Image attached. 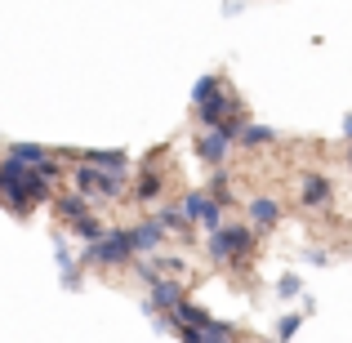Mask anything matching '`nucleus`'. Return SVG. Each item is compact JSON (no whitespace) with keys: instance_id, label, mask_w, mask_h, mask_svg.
<instances>
[{"instance_id":"423d86ee","label":"nucleus","mask_w":352,"mask_h":343,"mask_svg":"<svg viewBox=\"0 0 352 343\" xmlns=\"http://www.w3.org/2000/svg\"><path fill=\"white\" fill-rule=\"evenodd\" d=\"M129 241H134V254H152V250L165 241V223L161 219H147V223L129 228Z\"/></svg>"},{"instance_id":"9d476101","label":"nucleus","mask_w":352,"mask_h":343,"mask_svg":"<svg viewBox=\"0 0 352 343\" xmlns=\"http://www.w3.org/2000/svg\"><path fill=\"white\" fill-rule=\"evenodd\" d=\"M54 210H58L63 219H80V214H89V197L85 192H67V197H54Z\"/></svg>"},{"instance_id":"6e6552de","label":"nucleus","mask_w":352,"mask_h":343,"mask_svg":"<svg viewBox=\"0 0 352 343\" xmlns=\"http://www.w3.org/2000/svg\"><path fill=\"white\" fill-rule=\"evenodd\" d=\"M76 161H89V165H103V170H129V156L120 152V147H89V152H80Z\"/></svg>"},{"instance_id":"f03ea898","label":"nucleus","mask_w":352,"mask_h":343,"mask_svg":"<svg viewBox=\"0 0 352 343\" xmlns=\"http://www.w3.org/2000/svg\"><path fill=\"white\" fill-rule=\"evenodd\" d=\"M125 174H129V170H103V165L80 161L76 170H72V183H76V192H85V197L116 201L120 192H125Z\"/></svg>"},{"instance_id":"39448f33","label":"nucleus","mask_w":352,"mask_h":343,"mask_svg":"<svg viewBox=\"0 0 352 343\" xmlns=\"http://www.w3.org/2000/svg\"><path fill=\"white\" fill-rule=\"evenodd\" d=\"M228 147H232V138H228V134H223L219 125H214V129H206V134L197 138V156H201L206 165H223Z\"/></svg>"},{"instance_id":"4468645a","label":"nucleus","mask_w":352,"mask_h":343,"mask_svg":"<svg viewBox=\"0 0 352 343\" xmlns=\"http://www.w3.org/2000/svg\"><path fill=\"white\" fill-rule=\"evenodd\" d=\"M72 232H76V236L80 241H98V236H103V223H98V219L94 214H80V219H72Z\"/></svg>"},{"instance_id":"7ed1b4c3","label":"nucleus","mask_w":352,"mask_h":343,"mask_svg":"<svg viewBox=\"0 0 352 343\" xmlns=\"http://www.w3.org/2000/svg\"><path fill=\"white\" fill-rule=\"evenodd\" d=\"M129 258H134V241H129V228H120V232H103L98 241H85V263L116 267V263H129Z\"/></svg>"},{"instance_id":"a211bd4d","label":"nucleus","mask_w":352,"mask_h":343,"mask_svg":"<svg viewBox=\"0 0 352 343\" xmlns=\"http://www.w3.org/2000/svg\"><path fill=\"white\" fill-rule=\"evenodd\" d=\"M156 219H161L165 228H174V232H188V228H192V219L183 214V210H174V206H165V210H161V214H156Z\"/></svg>"},{"instance_id":"dca6fc26","label":"nucleus","mask_w":352,"mask_h":343,"mask_svg":"<svg viewBox=\"0 0 352 343\" xmlns=\"http://www.w3.org/2000/svg\"><path fill=\"white\" fill-rule=\"evenodd\" d=\"M201 335H206V343H210V339H236L241 330L232 326V321H214V317H210V321H206V330H201Z\"/></svg>"},{"instance_id":"f8f14e48","label":"nucleus","mask_w":352,"mask_h":343,"mask_svg":"<svg viewBox=\"0 0 352 343\" xmlns=\"http://www.w3.org/2000/svg\"><path fill=\"white\" fill-rule=\"evenodd\" d=\"M236 143L241 147H267V143H276V129L272 125H241V134H236Z\"/></svg>"},{"instance_id":"4be33fe9","label":"nucleus","mask_w":352,"mask_h":343,"mask_svg":"<svg viewBox=\"0 0 352 343\" xmlns=\"http://www.w3.org/2000/svg\"><path fill=\"white\" fill-rule=\"evenodd\" d=\"M348 161H352V143H348Z\"/></svg>"},{"instance_id":"2eb2a0df","label":"nucleus","mask_w":352,"mask_h":343,"mask_svg":"<svg viewBox=\"0 0 352 343\" xmlns=\"http://www.w3.org/2000/svg\"><path fill=\"white\" fill-rule=\"evenodd\" d=\"M9 156H18V161H27V165H41L50 152H45L41 143H9Z\"/></svg>"},{"instance_id":"6ab92c4d","label":"nucleus","mask_w":352,"mask_h":343,"mask_svg":"<svg viewBox=\"0 0 352 343\" xmlns=\"http://www.w3.org/2000/svg\"><path fill=\"white\" fill-rule=\"evenodd\" d=\"M276 294H281V299H299L303 294V276H281V281H276Z\"/></svg>"},{"instance_id":"1a4fd4ad","label":"nucleus","mask_w":352,"mask_h":343,"mask_svg":"<svg viewBox=\"0 0 352 343\" xmlns=\"http://www.w3.org/2000/svg\"><path fill=\"white\" fill-rule=\"evenodd\" d=\"M245 210H250V223H254L258 232H263V228H276V219H281V206H276L272 197H254Z\"/></svg>"},{"instance_id":"20e7f679","label":"nucleus","mask_w":352,"mask_h":343,"mask_svg":"<svg viewBox=\"0 0 352 343\" xmlns=\"http://www.w3.org/2000/svg\"><path fill=\"white\" fill-rule=\"evenodd\" d=\"M183 299H188V294H183V285L174 281V276H170V281L156 276V281H152V299L143 303V312H147V317H161V312H174Z\"/></svg>"},{"instance_id":"f257e3e1","label":"nucleus","mask_w":352,"mask_h":343,"mask_svg":"<svg viewBox=\"0 0 352 343\" xmlns=\"http://www.w3.org/2000/svg\"><path fill=\"white\" fill-rule=\"evenodd\" d=\"M206 250H210V258H214V263H232V267H241V258L254 254V228H245V223L223 228V223H219V228H210Z\"/></svg>"},{"instance_id":"aec40b11","label":"nucleus","mask_w":352,"mask_h":343,"mask_svg":"<svg viewBox=\"0 0 352 343\" xmlns=\"http://www.w3.org/2000/svg\"><path fill=\"white\" fill-rule=\"evenodd\" d=\"M219 85H223V76H201L197 85H192V103H197V98H206L210 89H219Z\"/></svg>"},{"instance_id":"ddd939ff","label":"nucleus","mask_w":352,"mask_h":343,"mask_svg":"<svg viewBox=\"0 0 352 343\" xmlns=\"http://www.w3.org/2000/svg\"><path fill=\"white\" fill-rule=\"evenodd\" d=\"M174 321H183V326H201L206 330V321H210V312L201 308V303H192V299H183L179 308H174Z\"/></svg>"},{"instance_id":"f3484780","label":"nucleus","mask_w":352,"mask_h":343,"mask_svg":"<svg viewBox=\"0 0 352 343\" xmlns=\"http://www.w3.org/2000/svg\"><path fill=\"white\" fill-rule=\"evenodd\" d=\"M303 317H308V312H285V317L276 321V339H294L299 326H303Z\"/></svg>"},{"instance_id":"9b49d317","label":"nucleus","mask_w":352,"mask_h":343,"mask_svg":"<svg viewBox=\"0 0 352 343\" xmlns=\"http://www.w3.org/2000/svg\"><path fill=\"white\" fill-rule=\"evenodd\" d=\"M161 192H165V179H161L156 170H143V174H138V183H134V201H143V206H147V201H156Z\"/></svg>"},{"instance_id":"412c9836","label":"nucleus","mask_w":352,"mask_h":343,"mask_svg":"<svg viewBox=\"0 0 352 343\" xmlns=\"http://www.w3.org/2000/svg\"><path fill=\"white\" fill-rule=\"evenodd\" d=\"M344 138H348V143H352V112L344 116Z\"/></svg>"},{"instance_id":"0eeeda50","label":"nucleus","mask_w":352,"mask_h":343,"mask_svg":"<svg viewBox=\"0 0 352 343\" xmlns=\"http://www.w3.org/2000/svg\"><path fill=\"white\" fill-rule=\"evenodd\" d=\"M299 197H303V206H308V210H326L330 206V183H326V174H308Z\"/></svg>"}]
</instances>
